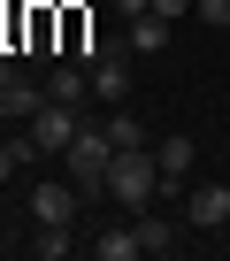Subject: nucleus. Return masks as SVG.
I'll return each instance as SVG.
<instances>
[{
	"instance_id": "5",
	"label": "nucleus",
	"mask_w": 230,
	"mask_h": 261,
	"mask_svg": "<svg viewBox=\"0 0 230 261\" xmlns=\"http://www.w3.org/2000/svg\"><path fill=\"white\" fill-rule=\"evenodd\" d=\"M77 200H84L77 177H69V185H62V177H39V185H31V223H69Z\"/></svg>"
},
{
	"instance_id": "13",
	"label": "nucleus",
	"mask_w": 230,
	"mask_h": 261,
	"mask_svg": "<svg viewBox=\"0 0 230 261\" xmlns=\"http://www.w3.org/2000/svg\"><path fill=\"white\" fill-rule=\"evenodd\" d=\"M31 253H39V261H69V253H77V238H69V223H39V238H31Z\"/></svg>"
},
{
	"instance_id": "19",
	"label": "nucleus",
	"mask_w": 230,
	"mask_h": 261,
	"mask_svg": "<svg viewBox=\"0 0 230 261\" xmlns=\"http://www.w3.org/2000/svg\"><path fill=\"white\" fill-rule=\"evenodd\" d=\"M8 77H23V69H16V54H0V85H8Z\"/></svg>"
},
{
	"instance_id": "14",
	"label": "nucleus",
	"mask_w": 230,
	"mask_h": 261,
	"mask_svg": "<svg viewBox=\"0 0 230 261\" xmlns=\"http://www.w3.org/2000/svg\"><path fill=\"white\" fill-rule=\"evenodd\" d=\"M107 123V139L115 146H146V130H138V115H123V108H115V115H100Z\"/></svg>"
},
{
	"instance_id": "17",
	"label": "nucleus",
	"mask_w": 230,
	"mask_h": 261,
	"mask_svg": "<svg viewBox=\"0 0 230 261\" xmlns=\"http://www.w3.org/2000/svg\"><path fill=\"white\" fill-rule=\"evenodd\" d=\"M154 16H169V23H184V16H192V0H154Z\"/></svg>"
},
{
	"instance_id": "10",
	"label": "nucleus",
	"mask_w": 230,
	"mask_h": 261,
	"mask_svg": "<svg viewBox=\"0 0 230 261\" xmlns=\"http://www.w3.org/2000/svg\"><path fill=\"white\" fill-rule=\"evenodd\" d=\"M131 230H138V246H146V253H177V238H184V230H177L169 215H154V207H138V223H131Z\"/></svg>"
},
{
	"instance_id": "15",
	"label": "nucleus",
	"mask_w": 230,
	"mask_h": 261,
	"mask_svg": "<svg viewBox=\"0 0 230 261\" xmlns=\"http://www.w3.org/2000/svg\"><path fill=\"white\" fill-rule=\"evenodd\" d=\"M192 16H199L207 31H230V0H192Z\"/></svg>"
},
{
	"instance_id": "9",
	"label": "nucleus",
	"mask_w": 230,
	"mask_h": 261,
	"mask_svg": "<svg viewBox=\"0 0 230 261\" xmlns=\"http://www.w3.org/2000/svg\"><path fill=\"white\" fill-rule=\"evenodd\" d=\"M46 100H69V108H84V100H92V69H84V62H62V69L46 77Z\"/></svg>"
},
{
	"instance_id": "7",
	"label": "nucleus",
	"mask_w": 230,
	"mask_h": 261,
	"mask_svg": "<svg viewBox=\"0 0 230 261\" xmlns=\"http://www.w3.org/2000/svg\"><path fill=\"white\" fill-rule=\"evenodd\" d=\"M154 162H161V185H184V177H192V162H199V146L184 139V130H169V139L154 146Z\"/></svg>"
},
{
	"instance_id": "1",
	"label": "nucleus",
	"mask_w": 230,
	"mask_h": 261,
	"mask_svg": "<svg viewBox=\"0 0 230 261\" xmlns=\"http://www.w3.org/2000/svg\"><path fill=\"white\" fill-rule=\"evenodd\" d=\"M154 192H161V162L146 154V146H115V162H107V200L115 207H154Z\"/></svg>"
},
{
	"instance_id": "16",
	"label": "nucleus",
	"mask_w": 230,
	"mask_h": 261,
	"mask_svg": "<svg viewBox=\"0 0 230 261\" xmlns=\"http://www.w3.org/2000/svg\"><path fill=\"white\" fill-rule=\"evenodd\" d=\"M16 169H23V146H16V139H0V185H8Z\"/></svg>"
},
{
	"instance_id": "18",
	"label": "nucleus",
	"mask_w": 230,
	"mask_h": 261,
	"mask_svg": "<svg viewBox=\"0 0 230 261\" xmlns=\"http://www.w3.org/2000/svg\"><path fill=\"white\" fill-rule=\"evenodd\" d=\"M146 8H154V0H115V16H123V23H131V16H146Z\"/></svg>"
},
{
	"instance_id": "3",
	"label": "nucleus",
	"mask_w": 230,
	"mask_h": 261,
	"mask_svg": "<svg viewBox=\"0 0 230 261\" xmlns=\"http://www.w3.org/2000/svg\"><path fill=\"white\" fill-rule=\"evenodd\" d=\"M69 177H77V192L84 200H107V162H115V139H107V123H84L77 139H69Z\"/></svg>"
},
{
	"instance_id": "4",
	"label": "nucleus",
	"mask_w": 230,
	"mask_h": 261,
	"mask_svg": "<svg viewBox=\"0 0 230 261\" xmlns=\"http://www.w3.org/2000/svg\"><path fill=\"white\" fill-rule=\"evenodd\" d=\"M123 54H131L123 39H100V46H92V62H84V69H92V100H100V108H123V100H131V62H123Z\"/></svg>"
},
{
	"instance_id": "6",
	"label": "nucleus",
	"mask_w": 230,
	"mask_h": 261,
	"mask_svg": "<svg viewBox=\"0 0 230 261\" xmlns=\"http://www.w3.org/2000/svg\"><path fill=\"white\" fill-rule=\"evenodd\" d=\"M184 223H192V230H222V223H230V185H192Z\"/></svg>"
},
{
	"instance_id": "11",
	"label": "nucleus",
	"mask_w": 230,
	"mask_h": 261,
	"mask_svg": "<svg viewBox=\"0 0 230 261\" xmlns=\"http://www.w3.org/2000/svg\"><path fill=\"white\" fill-rule=\"evenodd\" d=\"M92 253H100V261H138L146 246H138V230H131V223H115V230H92Z\"/></svg>"
},
{
	"instance_id": "8",
	"label": "nucleus",
	"mask_w": 230,
	"mask_h": 261,
	"mask_svg": "<svg viewBox=\"0 0 230 261\" xmlns=\"http://www.w3.org/2000/svg\"><path fill=\"white\" fill-rule=\"evenodd\" d=\"M169 31H177V23L146 8V16H131V23H123V46H131V54H161V46H169Z\"/></svg>"
},
{
	"instance_id": "12",
	"label": "nucleus",
	"mask_w": 230,
	"mask_h": 261,
	"mask_svg": "<svg viewBox=\"0 0 230 261\" xmlns=\"http://www.w3.org/2000/svg\"><path fill=\"white\" fill-rule=\"evenodd\" d=\"M39 100H46V85H31V77H8V85H0V115H23L31 123Z\"/></svg>"
},
{
	"instance_id": "2",
	"label": "nucleus",
	"mask_w": 230,
	"mask_h": 261,
	"mask_svg": "<svg viewBox=\"0 0 230 261\" xmlns=\"http://www.w3.org/2000/svg\"><path fill=\"white\" fill-rule=\"evenodd\" d=\"M77 130H84V108H69V100H39L16 146H23V162H39V154H69Z\"/></svg>"
}]
</instances>
